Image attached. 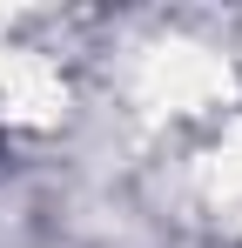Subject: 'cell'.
Returning <instances> with one entry per match:
<instances>
[]
</instances>
